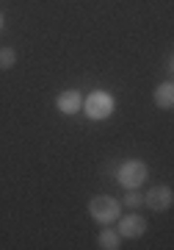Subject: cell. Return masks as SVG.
I'll use <instances>...</instances> for the list:
<instances>
[{
	"label": "cell",
	"instance_id": "obj_7",
	"mask_svg": "<svg viewBox=\"0 0 174 250\" xmlns=\"http://www.w3.org/2000/svg\"><path fill=\"white\" fill-rule=\"evenodd\" d=\"M152 100H155L157 108H172L174 106V83H172V81L157 83L155 92H152Z\"/></svg>",
	"mask_w": 174,
	"mask_h": 250
},
{
	"label": "cell",
	"instance_id": "obj_4",
	"mask_svg": "<svg viewBox=\"0 0 174 250\" xmlns=\"http://www.w3.org/2000/svg\"><path fill=\"white\" fill-rule=\"evenodd\" d=\"M119 223V236L122 239H139V236H144L147 233V220L141 214H127V217H122V220H116Z\"/></svg>",
	"mask_w": 174,
	"mask_h": 250
},
{
	"label": "cell",
	"instance_id": "obj_9",
	"mask_svg": "<svg viewBox=\"0 0 174 250\" xmlns=\"http://www.w3.org/2000/svg\"><path fill=\"white\" fill-rule=\"evenodd\" d=\"M17 64V50L14 47H0V70H11Z\"/></svg>",
	"mask_w": 174,
	"mask_h": 250
},
{
	"label": "cell",
	"instance_id": "obj_10",
	"mask_svg": "<svg viewBox=\"0 0 174 250\" xmlns=\"http://www.w3.org/2000/svg\"><path fill=\"white\" fill-rule=\"evenodd\" d=\"M144 203V195H139V189H127V195H124V206L127 208H139Z\"/></svg>",
	"mask_w": 174,
	"mask_h": 250
},
{
	"label": "cell",
	"instance_id": "obj_1",
	"mask_svg": "<svg viewBox=\"0 0 174 250\" xmlns=\"http://www.w3.org/2000/svg\"><path fill=\"white\" fill-rule=\"evenodd\" d=\"M88 214L94 223H103V225H111L122 217V203L111 195H97L88 200Z\"/></svg>",
	"mask_w": 174,
	"mask_h": 250
},
{
	"label": "cell",
	"instance_id": "obj_2",
	"mask_svg": "<svg viewBox=\"0 0 174 250\" xmlns=\"http://www.w3.org/2000/svg\"><path fill=\"white\" fill-rule=\"evenodd\" d=\"M80 111H86L88 120H94V123H103L108 117L116 111V100L108 95V92H91L88 98H83V108Z\"/></svg>",
	"mask_w": 174,
	"mask_h": 250
},
{
	"label": "cell",
	"instance_id": "obj_11",
	"mask_svg": "<svg viewBox=\"0 0 174 250\" xmlns=\"http://www.w3.org/2000/svg\"><path fill=\"white\" fill-rule=\"evenodd\" d=\"M6 28V17H3V11H0V31Z\"/></svg>",
	"mask_w": 174,
	"mask_h": 250
},
{
	"label": "cell",
	"instance_id": "obj_6",
	"mask_svg": "<svg viewBox=\"0 0 174 250\" xmlns=\"http://www.w3.org/2000/svg\"><path fill=\"white\" fill-rule=\"evenodd\" d=\"M55 108L61 111L64 117H72V114H78L80 108H83V95L75 89H64L58 98H55Z\"/></svg>",
	"mask_w": 174,
	"mask_h": 250
},
{
	"label": "cell",
	"instance_id": "obj_5",
	"mask_svg": "<svg viewBox=\"0 0 174 250\" xmlns=\"http://www.w3.org/2000/svg\"><path fill=\"white\" fill-rule=\"evenodd\" d=\"M172 200H174V192H172V187H166V184L152 187L147 195H144V203H147L152 211H166V208L172 206Z\"/></svg>",
	"mask_w": 174,
	"mask_h": 250
},
{
	"label": "cell",
	"instance_id": "obj_8",
	"mask_svg": "<svg viewBox=\"0 0 174 250\" xmlns=\"http://www.w3.org/2000/svg\"><path fill=\"white\" fill-rule=\"evenodd\" d=\"M97 242H100V248L103 250H119L122 245V236H119V231H113L111 225H105L103 231H100V236H97Z\"/></svg>",
	"mask_w": 174,
	"mask_h": 250
},
{
	"label": "cell",
	"instance_id": "obj_3",
	"mask_svg": "<svg viewBox=\"0 0 174 250\" xmlns=\"http://www.w3.org/2000/svg\"><path fill=\"white\" fill-rule=\"evenodd\" d=\"M149 170L147 164L141 159H124L119 167H116V181H119V187L124 189H139L144 181H147Z\"/></svg>",
	"mask_w": 174,
	"mask_h": 250
}]
</instances>
